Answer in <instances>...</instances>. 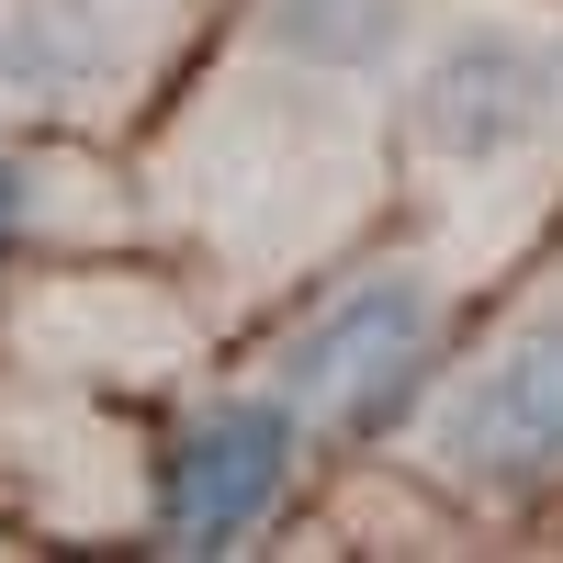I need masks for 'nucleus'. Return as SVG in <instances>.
<instances>
[{
	"label": "nucleus",
	"mask_w": 563,
	"mask_h": 563,
	"mask_svg": "<svg viewBox=\"0 0 563 563\" xmlns=\"http://www.w3.org/2000/svg\"><path fill=\"white\" fill-rule=\"evenodd\" d=\"M429 350H440V294L429 282H406V271L350 282V294L282 350V406H316V417H339V429H384L417 395Z\"/></svg>",
	"instance_id": "nucleus-1"
},
{
	"label": "nucleus",
	"mask_w": 563,
	"mask_h": 563,
	"mask_svg": "<svg viewBox=\"0 0 563 563\" xmlns=\"http://www.w3.org/2000/svg\"><path fill=\"white\" fill-rule=\"evenodd\" d=\"M282 485H294V406H214L158 462V541L169 552H225L238 530L271 519Z\"/></svg>",
	"instance_id": "nucleus-4"
},
{
	"label": "nucleus",
	"mask_w": 563,
	"mask_h": 563,
	"mask_svg": "<svg viewBox=\"0 0 563 563\" xmlns=\"http://www.w3.org/2000/svg\"><path fill=\"white\" fill-rule=\"evenodd\" d=\"M440 474L485 496H541L563 485V327L485 361L440 417Z\"/></svg>",
	"instance_id": "nucleus-3"
},
{
	"label": "nucleus",
	"mask_w": 563,
	"mask_h": 563,
	"mask_svg": "<svg viewBox=\"0 0 563 563\" xmlns=\"http://www.w3.org/2000/svg\"><path fill=\"white\" fill-rule=\"evenodd\" d=\"M12 225H23V180L0 169V249H12Z\"/></svg>",
	"instance_id": "nucleus-7"
},
{
	"label": "nucleus",
	"mask_w": 563,
	"mask_h": 563,
	"mask_svg": "<svg viewBox=\"0 0 563 563\" xmlns=\"http://www.w3.org/2000/svg\"><path fill=\"white\" fill-rule=\"evenodd\" d=\"M271 34L294 45V57H316V68H361V57L395 45V0H282Z\"/></svg>",
	"instance_id": "nucleus-6"
},
{
	"label": "nucleus",
	"mask_w": 563,
	"mask_h": 563,
	"mask_svg": "<svg viewBox=\"0 0 563 563\" xmlns=\"http://www.w3.org/2000/svg\"><path fill=\"white\" fill-rule=\"evenodd\" d=\"M102 12H79V0H34V12H12V34H0V79H12V102H68V90L102 79Z\"/></svg>",
	"instance_id": "nucleus-5"
},
{
	"label": "nucleus",
	"mask_w": 563,
	"mask_h": 563,
	"mask_svg": "<svg viewBox=\"0 0 563 563\" xmlns=\"http://www.w3.org/2000/svg\"><path fill=\"white\" fill-rule=\"evenodd\" d=\"M417 124H429V147L462 158V169L530 147V135L563 124V45L519 34V23H474L462 45H440L429 79H417Z\"/></svg>",
	"instance_id": "nucleus-2"
}]
</instances>
